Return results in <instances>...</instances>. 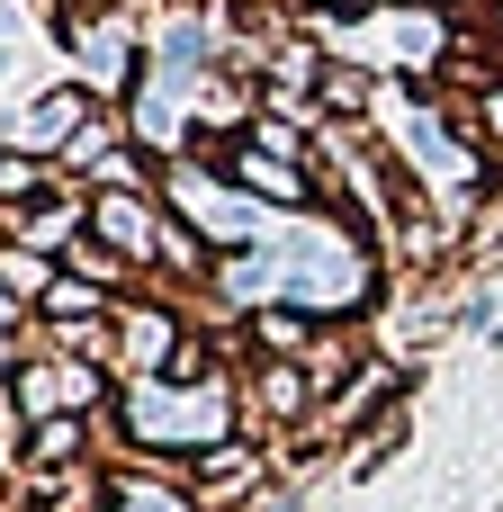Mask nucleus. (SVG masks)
<instances>
[{
    "instance_id": "nucleus-1",
    "label": "nucleus",
    "mask_w": 503,
    "mask_h": 512,
    "mask_svg": "<svg viewBox=\"0 0 503 512\" xmlns=\"http://www.w3.org/2000/svg\"><path fill=\"white\" fill-rule=\"evenodd\" d=\"M270 477H279V468H270V450H261V441H243V432H234V441H216V450H198V459L180 468V486H189V504H198V512H243Z\"/></svg>"
},
{
    "instance_id": "nucleus-2",
    "label": "nucleus",
    "mask_w": 503,
    "mask_h": 512,
    "mask_svg": "<svg viewBox=\"0 0 503 512\" xmlns=\"http://www.w3.org/2000/svg\"><path fill=\"white\" fill-rule=\"evenodd\" d=\"M405 432H414V423H405V405H387V414H378L369 432H351V450H342V468H351V477H378V468H387V459L405 450Z\"/></svg>"
},
{
    "instance_id": "nucleus-3",
    "label": "nucleus",
    "mask_w": 503,
    "mask_h": 512,
    "mask_svg": "<svg viewBox=\"0 0 503 512\" xmlns=\"http://www.w3.org/2000/svg\"><path fill=\"white\" fill-rule=\"evenodd\" d=\"M45 189H63L45 162H27V153H0V198H45Z\"/></svg>"
},
{
    "instance_id": "nucleus-4",
    "label": "nucleus",
    "mask_w": 503,
    "mask_h": 512,
    "mask_svg": "<svg viewBox=\"0 0 503 512\" xmlns=\"http://www.w3.org/2000/svg\"><path fill=\"white\" fill-rule=\"evenodd\" d=\"M243 512H306V486H297V477H270V486H261Z\"/></svg>"
},
{
    "instance_id": "nucleus-5",
    "label": "nucleus",
    "mask_w": 503,
    "mask_h": 512,
    "mask_svg": "<svg viewBox=\"0 0 503 512\" xmlns=\"http://www.w3.org/2000/svg\"><path fill=\"white\" fill-rule=\"evenodd\" d=\"M468 126H477L486 144H503V81H486V90H477V117H468Z\"/></svg>"
}]
</instances>
